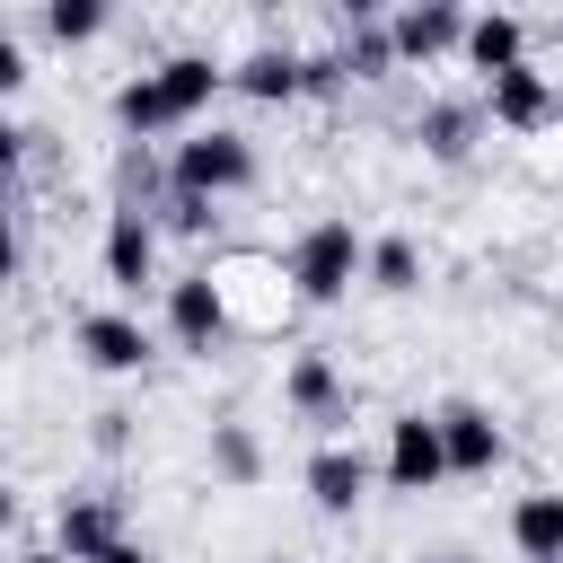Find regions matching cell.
Listing matches in <instances>:
<instances>
[{"label": "cell", "mask_w": 563, "mask_h": 563, "mask_svg": "<svg viewBox=\"0 0 563 563\" xmlns=\"http://www.w3.org/2000/svg\"><path fill=\"white\" fill-rule=\"evenodd\" d=\"M220 88H229V70H220L211 53H167L158 70H141V79L114 88V123H123L132 141H158V132H185Z\"/></svg>", "instance_id": "obj_1"}, {"label": "cell", "mask_w": 563, "mask_h": 563, "mask_svg": "<svg viewBox=\"0 0 563 563\" xmlns=\"http://www.w3.org/2000/svg\"><path fill=\"white\" fill-rule=\"evenodd\" d=\"M282 273H290V290H299L308 308L352 299V282H361V229H352V220H317V229H299Z\"/></svg>", "instance_id": "obj_2"}, {"label": "cell", "mask_w": 563, "mask_h": 563, "mask_svg": "<svg viewBox=\"0 0 563 563\" xmlns=\"http://www.w3.org/2000/svg\"><path fill=\"white\" fill-rule=\"evenodd\" d=\"M246 185H255V141H246V132H194V141H176V158H167V194L220 202V194H246Z\"/></svg>", "instance_id": "obj_3"}, {"label": "cell", "mask_w": 563, "mask_h": 563, "mask_svg": "<svg viewBox=\"0 0 563 563\" xmlns=\"http://www.w3.org/2000/svg\"><path fill=\"white\" fill-rule=\"evenodd\" d=\"M484 114H493L501 132H545V123H563V97H554L545 70L510 62V70H484Z\"/></svg>", "instance_id": "obj_4"}, {"label": "cell", "mask_w": 563, "mask_h": 563, "mask_svg": "<svg viewBox=\"0 0 563 563\" xmlns=\"http://www.w3.org/2000/svg\"><path fill=\"white\" fill-rule=\"evenodd\" d=\"M387 484H396V493H431V484H449L440 413H396V422H387Z\"/></svg>", "instance_id": "obj_5"}, {"label": "cell", "mask_w": 563, "mask_h": 563, "mask_svg": "<svg viewBox=\"0 0 563 563\" xmlns=\"http://www.w3.org/2000/svg\"><path fill=\"white\" fill-rule=\"evenodd\" d=\"M167 334H176L185 352H220V343H229V290H220L211 273L167 282Z\"/></svg>", "instance_id": "obj_6"}, {"label": "cell", "mask_w": 563, "mask_h": 563, "mask_svg": "<svg viewBox=\"0 0 563 563\" xmlns=\"http://www.w3.org/2000/svg\"><path fill=\"white\" fill-rule=\"evenodd\" d=\"M106 282L114 290H150L158 282V220L141 202H114V220H106Z\"/></svg>", "instance_id": "obj_7"}, {"label": "cell", "mask_w": 563, "mask_h": 563, "mask_svg": "<svg viewBox=\"0 0 563 563\" xmlns=\"http://www.w3.org/2000/svg\"><path fill=\"white\" fill-rule=\"evenodd\" d=\"M457 35H466L457 0H396V18H387L396 62H440V53H457Z\"/></svg>", "instance_id": "obj_8"}, {"label": "cell", "mask_w": 563, "mask_h": 563, "mask_svg": "<svg viewBox=\"0 0 563 563\" xmlns=\"http://www.w3.org/2000/svg\"><path fill=\"white\" fill-rule=\"evenodd\" d=\"M79 361L106 369V378H132L150 361V325L123 317V308H97V317H79Z\"/></svg>", "instance_id": "obj_9"}, {"label": "cell", "mask_w": 563, "mask_h": 563, "mask_svg": "<svg viewBox=\"0 0 563 563\" xmlns=\"http://www.w3.org/2000/svg\"><path fill=\"white\" fill-rule=\"evenodd\" d=\"M282 405L299 413V422H317V431H334L352 405H343V369L325 361V352H299L290 369H282Z\"/></svg>", "instance_id": "obj_10"}, {"label": "cell", "mask_w": 563, "mask_h": 563, "mask_svg": "<svg viewBox=\"0 0 563 563\" xmlns=\"http://www.w3.org/2000/svg\"><path fill=\"white\" fill-rule=\"evenodd\" d=\"M361 493H369V457H361V449H343V440H325V449L308 457V501H317L325 519H352V510H361Z\"/></svg>", "instance_id": "obj_11"}, {"label": "cell", "mask_w": 563, "mask_h": 563, "mask_svg": "<svg viewBox=\"0 0 563 563\" xmlns=\"http://www.w3.org/2000/svg\"><path fill=\"white\" fill-rule=\"evenodd\" d=\"M440 449H449V475H493L501 466V422L484 405H449L440 413Z\"/></svg>", "instance_id": "obj_12"}, {"label": "cell", "mask_w": 563, "mask_h": 563, "mask_svg": "<svg viewBox=\"0 0 563 563\" xmlns=\"http://www.w3.org/2000/svg\"><path fill=\"white\" fill-rule=\"evenodd\" d=\"M229 88H238L246 106H290V97H299V53H290V44H255V53L229 70Z\"/></svg>", "instance_id": "obj_13"}, {"label": "cell", "mask_w": 563, "mask_h": 563, "mask_svg": "<svg viewBox=\"0 0 563 563\" xmlns=\"http://www.w3.org/2000/svg\"><path fill=\"white\" fill-rule=\"evenodd\" d=\"M53 528H62V554H70V563H97V554H106V545L123 537V519H114V501H97V493H70Z\"/></svg>", "instance_id": "obj_14"}, {"label": "cell", "mask_w": 563, "mask_h": 563, "mask_svg": "<svg viewBox=\"0 0 563 563\" xmlns=\"http://www.w3.org/2000/svg\"><path fill=\"white\" fill-rule=\"evenodd\" d=\"M457 53H466L475 70H510V62H528V26H519L510 9H484V18H466Z\"/></svg>", "instance_id": "obj_15"}, {"label": "cell", "mask_w": 563, "mask_h": 563, "mask_svg": "<svg viewBox=\"0 0 563 563\" xmlns=\"http://www.w3.org/2000/svg\"><path fill=\"white\" fill-rule=\"evenodd\" d=\"M510 545L519 554H563V493L554 484H537V493L510 501Z\"/></svg>", "instance_id": "obj_16"}, {"label": "cell", "mask_w": 563, "mask_h": 563, "mask_svg": "<svg viewBox=\"0 0 563 563\" xmlns=\"http://www.w3.org/2000/svg\"><path fill=\"white\" fill-rule=\"evenodd\" d=\"M361 282L387 290V299L422 290V246H413V238H378V246H361Z\"/></svg>", "instance_id": "obj_17"}, {"label": "cell", "mask_w": 563, "mask_h": 563, "mask_svg": "<svg viewBox=\"0 0 563 563\" xmlns=\"http://www.w3.org/2000/svg\"><path fill=\"white\" fill-rule=\"evenodd\" d=\"M475 132H484V114H475V106H422V114H413V141H422L431 158H466V150H475Z\"/></svg>", "instance_id": "obj_18"}, {"label": "cell", "mask_w": 563, "mask_h": 563, "mask_svg": "<svg viewBox=\"0 0 563 563\" xmlns=\"http://www.w3.org/2000/svg\"><path fill=\"white\" fill-rule=\"evenodd\" d=\"M211 475L238 484V493L264 475V440H255V422H211Z\"/></svg>", "instance_id": "obj_19"}, {"label": "cell", "mask_w": 563, "mask_h": 563, "mask_svg": "<svg viewBox=\"0 0 563 563\" xmlns=\"http://www.w3.org/2000/svg\"><path fill=\"white\" fill-rule=\"evenodd\" d=\"M114 18V0H44V35L53 44H97Z\"/></svg>", "instance_id": "obj_20"}, {"label": "cell", "mask_w": 563, "mask_h": 563, "mask_svg": "<svg viewBox=\"0 0 563 563\" xmlns=\"http://www.w3.org/2000/svg\"><path fill=\"white\" fill-rule=\"evenodd\" d=\"M343 70H352V79H387V70H396L387 18H369V26H343Z\"/></svg>", "instance_id": "obj_21"}, {"label": "cell", "mask_w": 563, "mask_h": 563, "mask_svg": "<svg viewBox=\"0 0 563 563\" xmlns=\"http://www.w3.org/2000/svg\"><path fill=\"white\" fill-rule=\"evenodd\" d=\"M18 88H26V44L0 35V97H18Z\"/></svg>", "instance_id": "obj_22"}, {"label": "cell", "mask_w": 563, "mask_h": 563, "mask_svg": "<svg viewBox=\"0 0 563 563\" xmlns=\"http://www.w3.org/2000/svg\"><path fill=\"white\" fill-rule=\"evenodd\" d=\"M18 158H26V132H18V123H9V114H0V185H9V176H18Z\"/></svg>", "instance_id": "obj_23"}, {"label": "cell", "mask_w": 563, "mask_h": 563, "mask_svg": "<svg viewBox=\"0 0 563 563\" xmlns=\"http://www.w3.org/2000/svg\"><path fill=\"white\" fill-rule=\"evenodd\" d=\"M343 26H369V18H387V0H325Z\"/></svg>", "instance_id": "obj_24"}, {"label": "cell", "mask_w": 563, "mask_h": 563, "mask_svg": "<svg viewBox=\"0 0 563 563\" xmlns=\"http://www.w3.org/2000/svg\"><path fill=\"white\" fill-rule=\"evenodd\" d=\"M18 282V229H9V211H0V290Z\"/></svg>", "instance_id": "obj_25"}, {"label": "cell", "mask_w": 563, "mask_h": 563, "mask_svg": "<svg viewBox=\"0 0 563 563\" xmlns=\"http://www.w3.org/2000/svg\"><path fill=\"white\" fill-rule=\"evenodd\" d=\"M97 563H150V554H141V545H132V537H114V545H106V554H97Z\"/></svg>", "instance_id": "obj_26"}, {"label": "cell", "mask_w": 563, "mask_h": 563, "mask_svg": "<svg viewBox=\"0 0 563 563\" xmlns=\"http://www.w3.org/2000/svg\"><path fill=\"white\" fill-rule=\"evenodd\" d=\"M0 528H18V493L9 484H0Z\"/></svg>", "instance_id": "obj_27"}, {"label": "cell", "mask_w": 563, "mask_h": 563, "mask_svg": "<svg viewBox=\"0 0 563 563\" xmlns=\"http://www.w3.org/2000/svg\"><path fill=\"white\" fill-rule=\"evenodd\" d=\"M18 563H70V554H62V545H35V554H18Z\"/></svg>", "instance_id": "obj_28"}, {"label": "cell", "mask_w": 563, "mask_h": 563, "mask_svg": "<svg viewBox=\"0 0 563 563\" xmlns=\"http://www.w3.org/2000/svg\"><path fill=\"white\" fill-rule=\"evenodd\" d=\"M519 563H563V554H519Z\"/></svg>", "instance_id": "obj_29"}, {"label": "cell", "mask_w": 563, "mask_h": 563, "mask_svg": "<svg viewBox=\"0 0 563 563\" xmlns=\"http://www.w3.org/2000/svg\"><path fill=\"white\" fill-rule=\"evenodd\" d=\"M431 563H466V554H431Z\"/></svg>", "instance_id": "obj_30"}, {"label": "cell", "mask_w": 563, "mask_h": 563, "mask_svg": "<svg viewBox=\"0 0 563 563\" xmlns=\"http://www.w3.org/2000/svg\"><path fill=\"white\" fill-rule=\"evenodd\" d=\"M264 563H282V554H264Z\"/></svg>", "instance_id": "obj_31"}]
</instances>
